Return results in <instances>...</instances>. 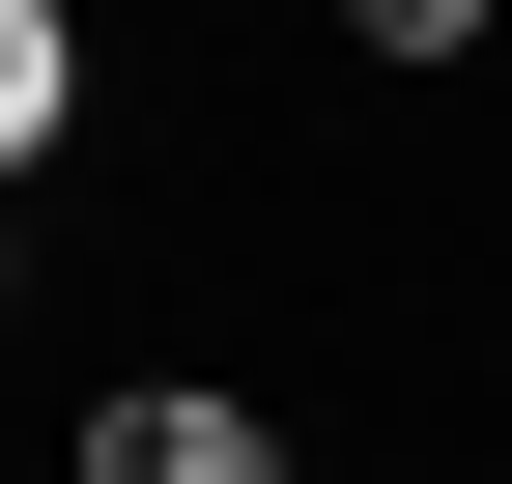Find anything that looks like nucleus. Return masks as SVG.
I'll return each instance as SVG.
<instances>
[{
    "label": "nucleus",
    "instance_id": "7ed1b4c3",
    "mask_svg": "<svg viewBox=\"0 0 512 484\" xmlns=\"http://www.w3.org/2000/svg\"><path fill=\"white\" fill-rule=\"evenodd\" d=\"M0 285H29V200H0Z\"/></svg>",
    "mask_w": 512,
    "mask_h": 484
},
{
    "label": "nucleus",
    "instance_id": "20e7f679",
    "mask_svg": "<svg viewBox=\"0 0 512 484\" xmlns=\"http://www.w3.org/2000/svg\"><path fill=\"white\" fill-rule=\"evenodd\" d=\"M285 484H313V456H285Z\"/></svg>",
    "mask_w": 512,
    "mask_h": 484
},
{
    "label": "nucleus",
    "instance_id": "f03ea898",
    "mask_svg": "<svg viewBox=\"0 0 512 484\" xmlns=\"http://www.w3.org/2000/svg\"><path fill=\"white\" fill-rule=\"evenodd\" d=\"M57 143H86V29H57V0H0V200H29Z\"/></svg>",
    "mask_w": 512,
    "mask_h": 484
},
{
    "label": "nucleus",
    "instance_id": "f257e3e1",
    "mask_svg": "<svg viewBox=\"0 0 512 484\" xmlns=\"http://www.w3.org/2000/svg\"><path fill=\"white\" fill-rule=\"evenodd\" d=\"M86 484H285V428H256L228 371H114L86 399Z\"/></svg>",
    "mask_w": 512,
    "mask_h": 484
}]
</instances>
